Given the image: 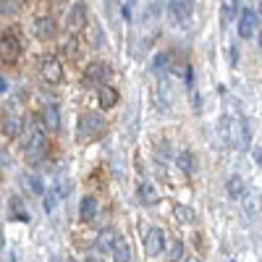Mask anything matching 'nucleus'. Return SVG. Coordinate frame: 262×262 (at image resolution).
I'll return each instance as SVG.
<instances>
[{"label":"nucleus","instance_id":"1","mask_svg":"<svg viewBox=\"0 0 262 262\" xmlns=\"http://www.w3.org/2000/svg\"><path fill=\"white\" fill-rule=\"evenodd\" d=\"M105 131H107V123H105V118H102L97 111H86V113H81L79 121H76V139L84 142V144L102 139Z\"/></svg>","mask_w":262,"mask_h":262},{"label":"nucleus","instance_id":"2","mask_svg":"<svg viewBox=\"0 0 262 262\" xmlns=\"http://www.w3.org/2000/svg\"><path fill=\"white\" fill-rule=\"evenodd\" d=\"M45 158H48V137L39 126H34L27 137V144H24V160L29 165H39Z\"/></svg>","mask_w":262,"mask_h":262},{"label":"nucleus","instance_id":"3","mask_svg":"<svg viewBox=\"0 0 262 262\" xmlns=\"http://www.w3.org/2000/svg\"><path fill=\"white\" fill-rule=\"evenodd\" d=\"M18 58H21V39H18L13 32L0 34V60L8 63V66H13Z\"/></svg>","mask_w":262,"mask_h":262},{"label":"nucleus","instance_id":"4","mask_svg":"<svg viewBox=\"0 0 262 262\" xmlns=\"http://www.w3.org/2000/svg\"><path fill=\"white\" fill-rule=\"evenodd\" d=\"M66 24H69V29L74 34L86 29V24H90V8H86L84 0H76V3L69 8V13H66Z\"/></svg>","mask_w":262,"mask_h":262},{"label":"nucleus","instance_id":"5","mask_svg":"<svg viewBox=\"0 0 262 262\" xmlns=\"http://www.w3.org/2000/svg\"><path fill=\"white\" fill-rule=\"evenodd\" d=\"M39 76L48 84H60L63 81V66L55 55H42L39 58Z\"/></svg>","mask_w":262,"mask_h":262},{"label":"nucleus","instance_id":"6","mask_svg":"<svg viewBox=\"0 0 262 262\" xmlns=\"http://www.w3.org/2000/svg\"><path fill=\"white\" fill-rule=\"evenodd\" d=\"M111 74H113L111 66H107V63H100V60H95V63H90V66L84 69V84H95V86L107 84Z\"/></svg>","mask_w":262,"mask_h":262},{"label":"nucleus","instance_id":"7","mask_svg":"<svg viewBox=\"0 0 262 262\" xmlns=\"http://www.w3.org/2000/svg\"><path fill=\"white\" fill-rule=\"evenodd\" d=\"M163 249H165V233H163V228L152 226V228L147 231V236H144V252H147L149 257H158Z\"/></svg>","mask_w":262,"mask_h":262},{"label":"nucleus","instance_id":"8","mask_svg":"<svg viewBox=\"0 0 262 262\" xmlns=\"http://www.w3.org/2000/svg\"><path fill=\"white\" fill-rule=\"evenodd\" d=\"M34 37L37 39H42V42H48V39H53L55 37V18L53 16H39V18H34Z\"/></svg>","mask_w":262,"mask_h":262},{"label":"nucleus","instance_id":"9","mask_svg":"<svg viewBox=\"0 0 262 262\" xmlns=\"http://www.w3.org/2000/svg\"><path fill=\"white\" fill-rule=\"evenodd\" d=\"M257 24H259V13H257L254 8H244L242 18H238V34H242L244 39H249V37L254 34Z\"/></svg>","mask_w":262,"mask_h":262},{"label":"nucleus","instance_id":"10","mask_svg":"<svg viewBox=\"0 0 262 262\" xmlns=\"http://www.w3.org/2000/svg\"><path fill=\"white\" fill-rule=\"evenodd\" d=\"M39 123H42V131H58L60 128V113L55 105H45L39 111Z\"/></svg>","mask_w":262,"mask_h":262},{"label":"nucleus","instance_id":"11","mask_svg":"<svg viewBox=\"0 0 262 262\" xmlns=\"http://www.w3.org/2000/svg\"><path fill=\"white\" fill-rule=\"evenodd\" d=\"M97 102H100L102 111H111V107L118 102V90L111 86V84H100L97 86Z\"/></svg>","mask_w":262,"mask_h":262},{"label":"nucleus","instance_id":"12","mask_svg":"<svg viewBox=\"0 0 262 262\" xmlns=\"http://www.w3.org/2000/svg\"><path fill=\"white\" fill-rule=\"evenodd\" d=\"M97 212H100V202L95 200L92 194H86L84 200H81V205H79V215H81V221H95Z\"/></svg>","mask_w":262,"mask_h":262},{"label":"nucleus","instance_id":"13","mask_svg":"<svg viewBox=\"0 0 262 262\" xmlns=\"http://www.w3.org/2000/svg\"><path fill=\"white\" fill-rule=\"evenodd\" d=\"M168 11L173 21H186L191 16V0H173Z\"/></svg>","mask_w":262,"mask_h":262},{"label":"nucleus","instance_id":"14","mask_svg":"<svg viewBox=\"0 0 262 262\" xmlns=\"http://www.w3.org/2000/svg\"><path fill=\"white\" fill-rule=\"evenodd\" d=\"M111 257H113V262H131V247L123 242V238H116V244H113V249H111Z\"/></svg>","mask_w":262,"mask_h":262},{"label":"nucleus","instance_id":"15","mask_svg":"<svg viewBox=\"0 0 262 262\" xmlns=\"http://www.w3.org/2000/svg\"><path fill=\"white\" fill-rule=\"evenodd\" d=\"M176 165H179L181 173H186V176H191L194 168H196V163H194V158H191V152H189V149H181L179 155H176Z\"/></svg>","mask_w":262,"mask_h":262},{"label":"nucleus","instance_id":"16","mask_svg":"<svg viewBox=\"0 0 262 262\" xmlns=\"http://www.w3.org/2000/svg\"><path fill=\"white\" fill-rule=\"evenodd\" d=\"M18 131H21V118L18 116H3V137L13 139V137H18Z\"/></svg>","mask_w":262,"mask_h":262},{"label":"nucleus","instance_id":"17","mask_svg":"<svg viewBox=\"0 0 262 262\" xmlns=\"http://www.w3.org/2000/svg\"><path fill=\"white\" fill-rule=\"evenodd\" d=\"M137 194H139V200H142L144 205H155V202H158V191H155V186H152L149 181H142V184L137 186Z\"/></svg>","mask_w":262,"mask_h":262},{"label":"nucleus","instance_id":"18","mask_svg":"<svg viewBox=\"0 0 262 262\" xmlns=\"http://www.w3.org/2000/svg\"><path fill=\"white\" fill-rule=\"evenodd\" d=\"M116 238H118V236H116L111 228L100 231V236H97V249L105 252V254H111V249H113V244H116Z\"/></svg>","mask_w":262,"mask_h":262},{"label":"nucleus","instance_id":"19","mask_svg":"<svg viewBox=\"0 0 262 262\" xmlns=\"http://www.w3.org/2000/svg\"><path fill=\"white\" fill-rule=\"evenodd\" d=\"M173 215H176V221L179 223H184V226H191L194 223V210L189 207V205H173Z\"/></svg>","mask_w":262,"mask_h":262},{"label":"nucleus","instance_id":"20","mask_svg":"<svg viewBox=\"0 0 262 262\" xmlns=\"http://www.w3.org/2000/svg\"><path fill=\"white\" fill-rule=\"evenodd\" d=\"M226 189H228V194L233 196V200H238V196H244V181L238 179V176H231V179L226 181Z\"/></svg>","mask_w":262,"mask_h":262},{"label":"nucleus","instance_id":"21","mask_svg":"<svg viewBox=\"0 0 262 262\" xmlns=\"http://www.w3.org/2000/svg\"><path fill=\"white\" fill-rule=\"evenodd\" d=\"M11 210H13V215L18 217V221H27L29 223V210L21 207V196H13V200H11Z\"/></svg>","mask_w":262,"mask_h":262},{"label":"nucleus","instance_id":"22","mask_svg":"<svg viewBox=\"0 0 262 262\" xmlns=\"http://www.w3.org/2000/svg\"><path fill=\"white\" fill-rule=\"evenodd\" d=\"M60 53L63 55H76V37L74 34H69V37L60 42Z\"/></svg>","mask_w":262,"mask_h":262},{"label":"nucleus","instance_id":"23","mask_svg":"<svg viewBox=\"0 0 262 262\" xmlns=\"http://www.w3.org/2000/svg\"><path fill=\"white\" fill-rule=\"evenodd\" d=\"M152 69H155V74H163V71L168 69V55H165V53L155 55V60H152Z\"/></svg>","mask_w":262,"mask_h":262},{"label":"nucleus","instance_id":"24","mask_svg":"<svg viewBox=\"0 0 262 262\" xmlns=\"http://www.w3.org/2000/svg\"><path fill=\"white\" fill-rule=\"evenodd\" d=\"M168 257H170V259H181V257H184V244L179 242V238L170 244V249H168Z\"/></svg>","mask_w":262,"mask_h":262},{"label":"nucleus","instance_id":"25","mask_svg":"<svg viewBox=\"0 0 262 262\" xmlns=\"http://www.w3.org/2000/svg\"><path fill=\"white\" fill-rule=\"evenodd\" d=\"M0 11L3 13H16L18 11V0H0Z\"/></svg>","mask_w":262,"mask_h":262},{"label":"nucleus","instance_id":"26","mask_svg":"<svg viewBox=\"0 0 262 262\" xmlns=\"http://www.w3.org/2000/svg\"><path fill=\"white\" fill-rule=\"evenodd\" d=\"M24 186H29L34 194H42V184H39L34 176H24Z\"/></svg>","mask_w":262,"mask_h":262},{"label":"nucleus","instance_id":"27","mask_svg":"<svg viewBox=\"0 0 262 262\" xmlns=\"http://www.w3.org/2000/svg\"><path fill=\"white\" fill-rule=\"evenodd\" d=\"M252 158H254V163H257V165L262 163V149H259V147H257V149L252 152Z\"/></svg>","mask_w":262,"mask_h":262},{"label":"nucleus","instance_id":"28","mask_svg":"<svg viewBox=\"0 0 262 262\" xmlns=\"http://www.w3.org/2000/svg\"><path fill=\"white\" fill-rule=\"evenodd\" d=\"M184 262H202L200 257H184Z\"/></svg>","mask_w":262,"mask_h":262},{"label":"nucleus","instance_id":"29","mask_svg":"<svg viewBox=\"0 0 262 262\" xmlns=\"http://www.w3.org/2000/svg\"><path fill=\"white\" fill-rule=\"evenodd\" d=\"M86 262H102V259H97V257H90V259H86Z\"/></svg>","mask_w":262,"mask_h":262}]
</instances>
